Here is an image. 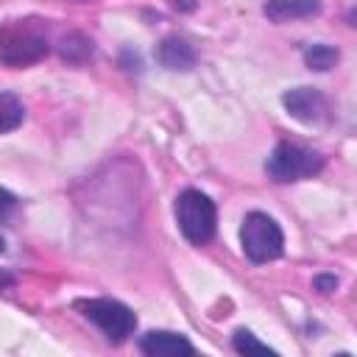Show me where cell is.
I'll list each match as a JSON object with an SVG mask.
<instances>
[{
    "label": "cell",
    "mask_w": 357,
    "mask_h": 357,
    "mask_svg": "<svg viewBox=\"0 0 357 357\" xmlns=\"http://www.w3.org/2000/svg\"><path fill=\"white\" fill-rule=\"evenodd\" d=\"M176 220L187 243L206 245L215 240L218 231V209L215 201L201 190H184L176 198Z\"/></svg>",
    "instance_id": "cell-1"
},
{
    "label": "cell",
    "mask_w": 357,
    "mask_h": 357,
    "mask_svg": "<svg viewBox=\"0 0 357 357\" xmlns=\"http://www.w3.org/2000/svg\"><path fill=\"white\" fill-rule=\"evenodd\" d=\"M240 243H243V254H245L254 265L279 259V257L284 254V234H282V226H279L268 212H248V215L243 218Z\"/></svg>",
    "instance_id": "cell-2"
},
{
    "label": "cell",
    "mask_w": 357,
    "mask_h": 357,
    "mask_svg": "<svg viewBox=\"0 0 357 357\" xmlns=\"http://www.w3.org/2000/svg\"><path fill=\"white\" fill-rule=\"evenodd\" d=\"M47 56V36L45 31L28 22H8L0 28V61L8 67H28Z\"/></svg>",
    "instance_id": "cell-3"
},
{
    "label": "cell",
    "mask_w": 357,
    "mask_h": 357,
    "mask_svg": "<svg viewBox=\"0 0 357 357\" xmlns=\"http://www.w3.org/2000/svg\"><path fill=\"white\" fill-rule=\"evenodd\" d=\"M321 170H324V156L296 142H279L265 162V173L279 184L304 181V178L318 176Z\"/></svg>",
    "instance_id": "cell-4"
},
{
    "label": "cell",
    "mask_w": 357,
    "mask_h": 357,
    "mask_svg": "<svg viewBox=\"0 0 357 357\" xmlns=\"http://www.w3.org/2000/svg\"><path fill=\"white\" fill-rule=\"evenodd\" d=\"M75 307L114 346L128 340L134 335V329H137V315L131 312V307H126L117 298H84V301H75Z\"/></svg>",
    "instance_id": "cell-5"
},
{
    "label": "cell",
    "mask_w": 357,
    "mask_h": 357,
    "mask_svg": "<svg viewBox=\"0 0 357 357\" xmlns=\"http://www.w3.org/2000/svg\"><path fill=\"white\" fill-rule=\"evenodd\" d=\"M282 106L284 112L304 123V126H321L332 117V109H329V100L324 92L312 89V86H296V89H287L282 95Z\"/></svg>",
    "instance_id": "cell-6"
},
{
    "label": "cell",
    "mask_w": 357,
    "mask_h": 357,
    "mask_svg": "<svg viewBox=\"0 0 357 357\" xmlns=\"http://www.w3.org/2000/svg\"><path fill=\"white\" fill-rule=\"evenodd\" d=\"M139 351L148 357H176V354H195V346L178 332L153 329L139 337Z\"/></svg>",
    "instance_id": "cell-7"
},
{
    "label": "cell",
    "mask_w": 357,
    "mask_h": 357,
    "mask_svg": "<svg viewBox=\"0 0 357 357\" xmlns=\"http://www.w3.org/2000/svg\"><path fill=\"white\" fill-rule=\"evenodd\" d=\"M156 59L162 67L176 70V73H187L195 67V50L190 42L178 39V36H165L156 47Z\"/></svg>",
    "instance_id": "cell-8"
},
{
    "label": "cell",
    "mask_w": 357,
    "mask_h": 357,
    "mask_svg": "<svg viewBox=\"0 0 357 357\" xmlns=\"http://www.w3.org/2000/svg\"><path fill=\"white\" fill-rule=\"evenodd\" d=\"M262 14L271 22H290L321 14V0H268L262 6Z\"/></svg>",
    "instance_id": "cell-9"
},
{
    "label": "cell",
    "mask_w": 357,
    "mask_h": 357,
    "mask_svg": "<svg viewBox=\"0 0 357 357\" xmlns=\"http://www.w3.org/2000/svg\"><path fill=\"white\" fill-rule=\"evenodd\" d=\"M92 50H95V47H92V39H86V36L78 33V31L61 36V42H59V53H61V59H64V61H73V64L86 61V59L92 56Z\"/></svg>",
    "instance_id": "cell-10"
},
{
    "label": "cell",
    "mask_w": 357,
    "mask_h": 357,
    "mask_svg": "<svg viewBox=\"0 0 357 357\" xmlns=\"http://www.w3.org/2000/svg\"><path fill=\"white\" fill-rule=\"evenodd\" d=\"M25 120V106L14 92H0V134L14 131Z\"/></svg>",
    "instance_id": "cell-11"
},
{
    "label": "cell",
    "mask_w": 357,
    "mask_h": 357,
    "mask_svg": "<svg viewBox=\"0 0 357 357\" xmlns=\"http://www.w3.org/2000/svg\"><path fill=\"white\" fill-rule=\"evenodd\" d=\"M340 61V50L332 45H307L304 47V64L315 73H326Z\"/></svg>",
    "instance_id": "cell-12"
},
{
    "label": "cell",
    "mask_w": 357,
    "mask_h": 357,
    "mask_svg": "<svg viewBox=\"0 0 357 357\" xmlns=\"http://www.w3.org/2000/svg\"><path fill=\"white\" fill-rule=\"evenodd\" d=\"M231 349L237 354H276V349H271L268 343L257 340V335L248 332V329H237L231 335Z\"/></svg>",
    "instance_id": "cell-13"
},
{
    "label": "cell",
    "mask_w": 357,
    "mask_h": 357,
    "mask_svg": "<svg viewBox=\"0 0 357 357\" xmlns=\"http://www.w3.org/2000/svg\"><path fill=\"white\" fill-rule=\"evenodd\" d=\"M337 287V276H332V273H321V276H315V290H321V293H332Z\"/></svg>",
    "instance_id": "cell-14"
},
{
    "label": "cell",
    "mask_w": 357,
    "mask_h": 357,
    "mask_svg": "<svg viewBox=\"0 0 357 357\" xmlns=\"http://www.w3.org/2000/svg\"><path fill=\"white\" fill-rule=\"evenodd\" d=\"M17 206V198H14V192H8L6 187H0V218H6L11 209Z\"/></svg>",
    "instance_id": "cell-15"
},
{
    "label": "cell",
    "mask_w": 357,
    "mask_h": 357,
    "mask_svg": "<svg viewBox=\"0 0 357 357\" xmlns=\"http://www.w3.org/2000/svg\"><path fill=\"white\" fill-rule=\"evenodd\" d=\"M170 6L178 8V11H192L195 8V0H170Z\"/></svg>",
    "instance_id": "cell-16"
},
{
    "label": "cell",
    "mask_w": 357,
    "mask_h": 357,
    "mask_svg": "<svg viewBox=\"0 0 357 357\" xmlns=\"http://www.w3.org/2000/svg\"><path fill=\"white\" fill-rule=\"evenodd\" d=\"M3 251H6V240L0 237V254H3Z\"/></svg>",
    "instance_id": "cell-17"
}]
</instances>
